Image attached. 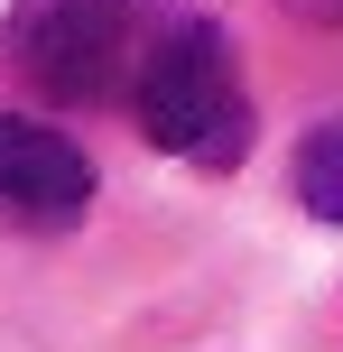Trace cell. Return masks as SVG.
Returning <instances> with one entry per match:
<instances>
[{
    "label": "cell",
    "mask_w": 343,
    "mask_h": 352,
    "mask_svg": "<svg viewBox=\"0 0 343 352\" xmlns=\"http://www.w3.org/2000/svg\"><path fill=\"white\" fill-rule=\"evenodd\" d=\"M130 111H140V130L167 158H195V167H241L251 158V93H241L232 37L214 19L167 28L148 47V65L130 74Z\"/></svg>",
    "instance_id": "cell-1"
},
{
    "label": "cell",
    "mask_w": 343,
    "mask_h": 352,
    "mask_svg": "<svg viewBox=\"0 0 343 352\" xmlns=\"http://www.w3.org/2000/svg\"><path fill=\"white\" fill-rule=\"evenodd\" d=\"M148 0H19L10 10V74L47 102H111L140 47Z\"/></svg>",
    "instance_id": "cell-2"
},
{
    "label": "cell",
    "mask_w": 343,
    "mask_h": 352,
    "mask_svg": "<svg viewBox=\"0 0 343 352\" xmlns=\"http://www.w3.org/2000/svg\"><path fill=\"white\" fill-rule=\"evenodd\" d=\"M93 204V167L74 140H56L47 121H28V111H0V213H19V223H84Z\"/></svg>",
    "instance_id": "cell-3"
},
{
    "label": "cell",
    "mask_w": 343,
    "mask_h": 352,
    "mask_svg": "<svg viewBox=\"0 0 343 352\" xmlns=\"http://www.w3.org/2000/svg\"><path fill=\"white\" fill-rule=\"evenodd\" d=\"M297 204L316 223H343V121L307 130V148H297Z\"/></svg>",
    "instance_id": "cell-4"
},
{
    "label": "cell",
    "mask_w": 343,
    "mask_h": 352,
    "mask_svg": "<svg viewBox=\"0 0 343 352\" xmlns=\"http://www.w3.org/2000/svg\"><path fill=\"white\" fill-rule=\"evenodd\" d=\"M297 19H316V28H343V0H288Z\"/></svg>",
    "instance_id": "cell-5"
}]
</instances>
